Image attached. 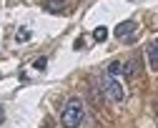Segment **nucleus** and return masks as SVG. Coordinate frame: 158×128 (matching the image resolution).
<instances>
[{
	"label": "nucleus",
	"mask_w": 158,
	"mask_h": 128,
	"mask_svg": "<svg viewBox=\"0 0 158 128\" xmlns=\"http://www.w3.org/2000/svg\"><path fill=\"white\" fill-rule=\"evenodd\" d=\"M83 116H85L83 100H81V98H70V100L63 105L60 123H63V128H81V123H83Z\"/></svg>",
	"instance_id": "1"
},
{
	"label": "nucleus",
	"mask_w": 158,
	"mask_h": 128,
	"mask_svg": "<svg viewBox=\"0 0 158 128\" xmlns=\"http://www.w3.org/2000/svg\"><path fill=\"white\" fill-rule=\"evenodd\" d=\"M103 93L113 100V103H121L123 98H126V91H123V85L118 83L115 78H110V75H106L103 78Z\"/></svg>",
	"instance_id": "2"
},
{
	"label": "nucleus",
	"mask_w": 158,
	"mask_h": 128,
	"mask_svg": "<svg viewBox=\"0 0 158 128\" xmlns=\"http://www.w3.org/2000/svg\"><path fill=\"white\" fill-rule=\"evenodd\" d=\"M135 33H138V23L135 20H126V23H121L115 28V38L118 40H133Z\"/></svg>",
	"instance_id": "3"
},
{
	"label": "nucleus",
	"mask_w": 158,
	"mask_h": 128,
	"mask_svg": "<svg viewBox=\"0 0 158 128\" xmlns=\"http://www.w3.org/2000/svg\"><path fill=\"white\" fill-rule=\"evenodd\" d=\"M43 8H45V13H53V15H63L65 13L63 0H43Z\"/></svg>",
	"instance_id": "4"
},
{
	"label": "nucleus",
	"mask_w": 158,
	"mask_h": 128,
	"mask_svg": "<svg viewBox=\"0 0 158 128\" xmlns=\"http://www.w3.org/2000/svg\"><path fill=\"white\" fill-rule=\"evenodd\" d=\"M146 58H148V66H151V70H158V48L153 45V43L146 48Z\"/></svg>",
	"instance_id": "5"
},
{
	"label": "nucleus",
	"mask_w": 158,
	"mask_h": 128,
	"mask_svg": "<svg viewBox=\"0 0 158 128\" xmlns=\"http://www.w3.org/2000/svg\"><path fill=\"white\" fill-rule=\"evenodd\" d=\"M118 73H123V63H118V60H113L110 66H108V75L113 78V75H118Z\"/></svg>",
	"instance_id": "6"
},
{
	"label": "nucleus",
	"mask_w": 158,
	"mask_h": 128,
	"mask_svg": "<svg viewBox=\"0 0 158 128\" xmlns=\"http://www.w3.org/2000/svg\"><path fill=\"white\" fill-rule=\"evenodd\" d=\"M106 38H108V30H106V28H95V30H93V40H95V43H103Z\"/></svg>",
	"instance_id": "7"
},
{
	"label": "nucleus",
	"mask_w": 158,
	"mask_h": 128,
	"mask_svg": "<svg viewBox=\"0 0 158 128\" xmlns=\"http://www.w3.org/2000/svg\"><path fill=\"white\" fill-rule=\"evenodd\" d=\"M45 66H48L45 58H38V60H35V68H38V70H45Z\"/></svg>",
	"instance_id": "8"
},
{
	"label": "nucleus",
	"mask_w": 158,
	"mask_h": 128,
	"mask_svg": "<svg viewBox=\"0 0 158 128\" xmlns=\"http://www.w3.org/2000/svg\"><path fill=\"white\" fill-rule=\"evenodd\" d=\"M28 38H30V33H28V30H18V40H20V43H23V40H28Z\"/></svg>",
	"instance_id": "9"
},
{
	"label": "nucleus",
	"mask_w": 158,
	"mask_h": 128,
	"mask_svg": "<svg viewBox=\"0 0 158 128\" xmlns=\"http://www.w3.org/2000/svg\"><path fill=\"white\" fill-rule=\"evenodd\" d=\"M3 121H5V108L0 105V123H3Z\"/></svg>",
	"instance_id": "10"
},
{
	"label": "nucleus",
	"mask_w": 158,
	"mask_h": 128,
	"mask_svg": "<svg viewBox=\"0 0 158 128\" xmlns=\"http://www.w3.org/2000/svg\"><path fill=\"white\" fill-rule=\"evenodd\" d=\"M153 45H156V48H158V40H156V43H153Z\"/></svg>",
	"instance_id": "11"
}]
</instances>
